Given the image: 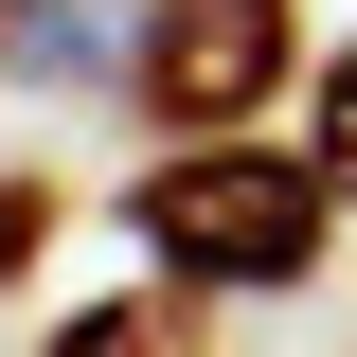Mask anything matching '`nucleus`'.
<instances>
[{
    "mask_svg": "<svg viewBox=\"0 0 357 357\" xmlns=\"http://www.w3.org/2000/svg\"><path fill=\"white\" fill-rule=\"evenodd\" d=\"M126 232L178 268V286H321V250H340V178H321V143L286 161V143L215 126V143H161V161L126 178Z\"/></svg>",
    "mask_w": 357,
    "mask_h": 357,
    "instance_id": "1",
    "label": "nucleus"
},
{
    "mask_svg": "<svg viewBox=\"0 0 357 357\" xmlns=\"http://www.w3.org/2000/svg\"><path fill=\"white\" fill-rule=\"evenodd\" d=\"M36 250H54V178H0V286H36Z\"/></svg>",
    "mask_w": 357,
    "mask_h": 357,
    "instance_id": "6",
    "label": "nucleus"
},
{
    "mask_svg": "<svg viewBox=\"0 0 357 357\" xmlns=\"http://www.w3.org/2000/svg\"><path fill=\"white\" fill-rule=\"evenodd\" d=\"M54 357H215V340H197V286L161 268V286H126V304H89V321H54Z\"/></svg>",
    "mask_w": 357,
    "mask_h": 357,
    "instance_id": "4",
    "label": "nucleus"
},
{
    "mask_svg": "<svg viewBox=\"0 0 357 357\" xmlns=\"http://www.w3.org/2000/svg\"><path fill=\"white\" fill-rule=\"evenodd\" d=\"M0 72H54V89H107V72H143V36L107 18V0H18V36H0Z\"/></svg>",
    "mask_w": 357,
    "mask_h": 357,
    "instance_id": "3",
    "label": "nucleus"
},
{
    "mask_svg": "<svg viewBox=\"0 0 357 357\" xmlns=\"http://www.w3.org/2000/svg\"><path fill=\"white\" fill-rule=\"evenodd\" d=\"M304 143H321V178H340V197H357V36L321 54V107H304Z\"/></svg>",
    "mask_w": 357,
    "mask_h": 357,
    "instance_id": "5",
    "label": "nucleus"
},
{
    "mask_svg": "<svg viewBox=\"0 0 357 357\" xmlns=\"http://www.w3.org/2000/svg\"><path fill=\"white\" fill-rule=\"evenodd\" d=\"M286 72H304V0H143L126 107H161V143H215L250 107H286Z\"/></svg>",
    "mask_w": 357,
    "mask_h": 357,
    "instance_id": "2",
    "label": "nucleus"
},
{
    "mask_svg": "<svg viewBox=\"0 0 357 357\" xmlns=\"http://www.w3.org/2000/svg\"><path fill=\"white\" fill-rule=\"evenodd\" d=\"M0 36H18V0H0Z\"/></svg>",
    "mask_w": 357,
    "mask_h": 357,
    "instance_id": "7",
    "label": "nucleus"
}]
</instances>
